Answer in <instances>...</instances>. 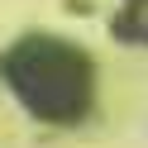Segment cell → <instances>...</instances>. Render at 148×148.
<instances>
[{
	"label": "cell",
	"instance_id": "6da1fadb",
	"mask_svg": "<svg viewBox=\"0 0 148 148\" xmlns=\"http://www.w3.org/2000/svg\"><path fill=\"white\" fill-rule=\"evenodd\" d=\"M14 96L48 124H77L91 110V62L62 38H24L5 58Z\"/></svg>",
	"mask_w": 148,
	"mask_h": 148
}]
</instances>
